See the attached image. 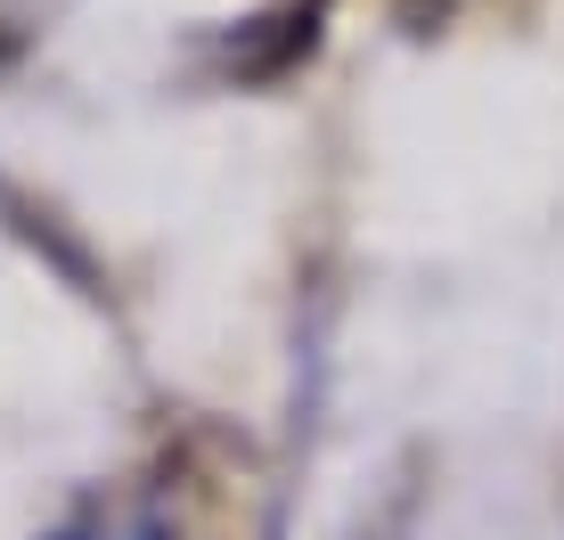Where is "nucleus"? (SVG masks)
Masks as SVG:
<instances>
[{"label": "nucleus", "instance_id": "1", "mask_svg": "<svg viewBox=\"0 0 564 540\" xmlns=\"http://www.w3.org/2000/svg\"><path fill=\"white\" fill-rule=\"evenodd\" d=\"M57 540H155V532H57Z\"/></svg>", "mask_w": 564, "mask_h": 540}]
</instances>
